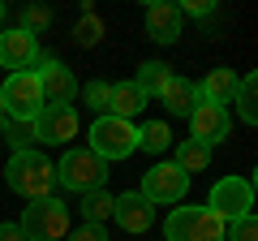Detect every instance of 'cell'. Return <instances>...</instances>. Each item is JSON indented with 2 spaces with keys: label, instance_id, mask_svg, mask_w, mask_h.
Returning a JSON list of instances; mask_svg holds the SVG:
<instances>
[{
  "label": "cell",
  "instance_id": "5bb4252c",
  "mask_svg": "<svg viewBox=\"0 0 258 241\" xmlns=\"http://www.w3.org/2000/svg\"><path fill=\"white\" fill-rule=\"evenodd\" d=\"M147 35L155 43H176L181 39V9L168 5V0H155L147 9Z\"/></svg>",
  "mask_w": 258,
  "mask_h": 241
},
{
  "label": "cell",
  "instance_id": "9a60e30c",
  "mask_svg": "<svg viewBox=\"0 0 258 241\" xmlns=\"http://www.w3.org/2000/svg\"><path fill=\"white\" fill-rule=\"evenodd\" d=\"M237 78H241V74H232V69H211V74L198 82V99H203V103H220V108H228L232 95H237Z\"/></svg>",
  "mask_w": 258,
  "mask_h": 241
},
{
  "label": "cell",
  "instance_id": "44dd1931",
  "mask_svg": "<svg viewBox=\"0 0 258 241\" xmlns=\"http://www.w3.org/2000/svg\"><path fill=\"white\" fill-rule=\"evenodd\" d=\"M138 147L151 151V155H164V151L172 147V130H168L164 120H151V125H142V130H138Z\"/></svg>",
  "mask_w": 258,
  "mask_h": 241
},
{
  "label": "cell",
  "instance_id": "484cf974",
  "mask_svg": "<svg viewBox=\"0 0 258 241\" xmlns=\"http://www.w3.org/2000/svg\"><path fill=\"white\" fill-rule=\"evenodd\" d=\"M47 22H52V13H47L43 5H30V9L22 13V30L35 35V39H39V30H47Z\"/></svg>",
  "mask_w": 258,
  "mask_h": 241
},
{
  "label": "cell",
  "instance_id": "4316f807",
  "mask_svg": "<svg viewBox=\"0 0 258 241\" xmlns=\"http://www.w3.org/2000/svg\"><path fill=\"white\" fill-rule=\"evenodd\" d=\"M228 228H232V241H258V228H254V215H241V220H232Z\"/></svg>",
  "mask_w": 258,
  "mask_h": 241
},
{
  "label": "cell",
  "instance_id": "277c9868",
  "mask_svg": "<svg viewBox=\"0 0 258 241\" xmlns=\"http://www.w3.org/2000/svg\"><path fill=\"white\" fill-rule=\"evenodd\" d=\"M86 151H95L103 164H112V159H129L134 151H138V125H134V120H116V116H95L91 147H86Z\"/></svg>",
  "mask_w": 258,
  "mask_h": 241
},
{
  "label": "cell",
  "instance_id": "7402d4cb",
  "mask_svg": "<svg viewBox=\"0 0 258 241\" xmlns=\"http://www.w3.org/2000/svg\"><path fill=\"white\" fill-rule=\"evenodd\" d=\"M0 142H13V151H26L30 142H35V120L5 116V120H0Z\"/></svg>",
  "mask_w": 258,
  "mask_h": 241
},
{
  "label": "cell",
  "instance_id": "8fae6325",
  "mask_svg": "<svg viewBox=\"0 0 258 241\" xmlns=\"http://www.w3.org/2000/svg\"><path fill=\"white\" fill-rule=\"evenodd\" d=\"M69 138H78V112L74 108H43L35 116V142L60 147Z\"/></svg>",
  "mask_w": 258,
  "mask_h": 241
},
{
  "label": "cell",
  "instance_id": "30bf717a",
  "mask_svg": "<svg viewBox=\"0 0 258 241\" xmlns=\"http://www.w3.org/2000/svg\"><path fill=\"white\" fill-rule=\"evenodd\" d=\"M228 130H232L228 108H220V103H203V99L194 103V112H189V138H194V142L215 147V142L228 138Z\"/></svg>",
  "mask_w": 258,
  "mask_h": 241
},
{
  "label": "cell",
  "instance_id": "83f0119b",
  "mask_svg": "<svg viewBox=\"0 0 258 241\" xmlns=\"http://www.w3.org/2000/svg\"><path fill=\"white\" fill-rule=\"evenodd\" d=\"M69 241H108V232H103V224H82L78 232H69Z\"/></svg>",
  "mask_w": 258,
  "mask_h": 241
},
{
  "label": "cell",
  "instance_id": "9c48e42d",
  "mask_svg": "<svg viewBox=\"0 0 258 241\" xmlns=\"http://www.w3.org/2000/svg\"><path fill=\"white\" fill-rule=\"evenodd\" d=\"M35 74H39V91H43V108H74L78 78L64 61H43V69H35Z\"/></svg>",
  "mask_w": 258,
  "mask_h": 241
},
{
  "label": "cell",
  "instance_id": "e0dca14e",
  "mask_svg": "<svg viewBox=\"0 0 258 241\" xmlns=\"http://www.w3.org/2000/svg\"><path fill=\"white\" fill-rule=\"evenodd\" d=\"M159 99L168 103V112H176V116H189L194 103H198V82H189V78H172V82L164 86V95Z\"/></svg>",
  "mask_w": 258,
  "mask_h": 241
},
{
  "label": "cell",
  "instance_id": "ba28073f",
  "mask_svg": "<svg viewBox=\"0 0 258 241\" xmlns=\"http://www.w3.org/2000/svg\"><path fill=\"white\" fill-rule=\"evenodd\" d=\"M207 207L220 211L228 224L241 220V215H254V181H249V176H224V181H215Z\"/></svg>",
  "mask_w": 258,
  "mask_h": 241
},
{
  "label": "cell",
  "instance_id": "ffe728a7",
  "mask_svg": "<svg viewBox=\"0 0 258 241\" xmlns=\"http://www.w3.org/2000/svg\"><path fill=\"white\" fill-rule=\"evenodd\" d=\"M176 168H181L185 176L189 172H203L207 164H211V147H203V142H194V138H185L181 147H176V159H172Z\"/></svg>",
  "mask_w": 258,
  "mask_h": 241
},
{
  "label": "cell",
  "instance_id": "3957f363",
  "mask_svg": "<svg viewBox=\"0 0 258 241\" xmlns=\"http://www.w3.org/2000/svg\"><path fill=\"white\" fill-rule=\"evenodd\" d=\"M56 186L78 190V194L103 190V186H108V164H103V159L95 155V151L74 147V151H64V155H60V164H56Z\"/></svg>",
  "mask_w": 258,
  "mask_h": 241
},
{
  "label": "cell",
  "instance_id": "7c38bea8",
  "mask_svg": "<svg viewBox=\"0 0 258 241\" xmlns=\"http://www.w3.org/2000/svg\"><path fill=\"white\" fill-rule=\"evenodd\" d=\"M39 39L35 35H26L22 26H13V30H0V65H9L13 74L18 69H30L39 61Z\"/></svg>",
  "mask_w": 258,
  "mask_h": 241
},
{
  "label": "cell",
  "instance_id": "7a4b0ae2",
  "mask_svg": "<svg viewBox=\"0 0 258 241\" xmlns=\"http://www.w3.org/2000/svg\"><path fill=\"white\" fill-rule=\"evenodd\" d=\"M168 241H228V220L211 207H176L164 220Z\"/></svg>",
  "mask_w": 258,
  "mask_h": 241
},
{
  "label": "cell",
  "instance_id": "6da1fadb",
  "mask_svg": "<svg viewBox=\"0 0 258 241\" xmlns=\"http://www.w3.org/2000/svg\"><path fill=\"white\" fill-rule=\"evenodd\" d=\"M5 181L26 203H39V198H52V190H56V164L43 151H30V147L13 151V159L5 164Z\"/></svg>",
  "mask_w": 258,
  "mask_h": 241
},
{
  "label": "cell",
  "instance_id": "f1b7e54d",
  "mask_svg": "<svg viewBox=\"0 0 258 241\" xmlns=\"http://www.w3.org/2000/svg\"><path fill=\"white\" fill-rule=\"evenodd\" d=\"M176 9H181V18H185V13H189V18H207L215 5H207V0H185V5H176Z\"/></svg>",
  "mask_w": 258,
  "mask_h": 241
},
{
  "label": "cell",
  "instance_id": "d6986e66",
  "mask_svg": "<svg viewBox=\"0 0 258 241\" xmlns=\"http://www.w3.org/2000/svg\"><path fill=\"white\" fill-rule=\"evenodd\" d=\"M172 82V69L164 65V61H142L138 65V86H142V95H164V86Z\"/></svg>",
  "mask_w": 258,
  "mask_h": 241
},
{
  "label": "cell",
  "instance_id": "2e32d148",
  "mask_svg": "<svg viewBox=\"0 0 258 241\" xmlns=\"http://www.w3.org/2000/svg\"><path fill=\"white\" fill-rule=\"evenodd\" d=\"M142 108H147V95H142L138 82H116V86H112L108 116H116V120H134Z\"/></svg>",
  "mask_w": 258,
  "mask_h": 241
},
{
  "label": "cell",
  "instance_id": "ac0fdd59",
  "mask_svg": "<svg viewBox=\"0 0 258 241\" xmlns=\"http://www.w3.org/2000/svg\"><path fill=\"white\" fill-rule=\"evenodd\" d=\"M237 112H241V120L245 125H258V78L254 74H241L237 78Z\"/></svg>",
  "mask_w": 258,
  "mask_h": 241
},
{
  "label": "cell",
  "instance_id": "d4e9b609",
  "mask_svg": "<svg viewBox=\"0 0 258 241\" xmlns=\"http://www.w3.org/2000/svg\"><path fill=\"white\" fill-rule=\"evenodd\" d=\"M86 103H91L95 112H103V116H108V99H112V82H99V78H95V82H86Z\"/></svg>",
  "mask_w": 258,
  "mask_h": 241
},
{
  "label": "cell",
  "instance_id": "603a6c76",
  "mask_svg": "<svg viewBox=\"0 0 258 241\" xmlns=\"http://www.w3.org/2000/svg\"><path fill=\"white\" fill-rule=\"evenodd\" d=\"M112 203H116V198H112L108 190H91V194L82 198V215H86V224H103V220H112Z\"/></svg>",
  "mask_w": 258,
  "mask_h": 241
},
{
  "label": "cell",
  "instance_id": "8992f818",
  "mask_svg": "<svg viewBox=\"0 0 258 241\" xmlns=\"http://www.w3.org/2000/svg\"><path fill=\"white\" fill-rule=\"evenodd\" d=\"M0 95H5V116H13V120H35L43 112V91H39L35 69L9 74V82L0 86Z\"/></svg>",
  "mask_w": 258,
  "mask_h": 241
},
{
  "label": "cell",
  "instance_id": "1f68e13d",
  "mask_svg": "<svg viewBox=\"0 0 258 241\" xmlns=\"http://www.w3.org/2000/svg\"><path fill=\"white\" fill-rule=\"evenodd\" d=\"M5 13H9V9H5V5H0V22H5Z\"/></svg>",
  "mask_w": 258,
  "mask_h": 241
},
{
  "label": "cell",
  "instance_id": "f546056e",
  "mask_svg": "<svg viewBox=\"0 0 258 241\" xmlns=\"http://www.w3.org/2000/svg\"><path fill=\"white\" fill-rule=\"evenodd\" d=\"M0 241H26V232L18 224H0Z\"/></svg>",
  "mask_w": 258,
  "mask_h": 241
},
{
  "label": "cell",
  "instance_id": "4fadbf2b",
  "mask_svg": "<svg viewBox=\"0 0 258 241\" xmlns=\"http://www.w3.org/2000/svg\"><path fill=\"white\" fill-rule=\"evenodd\" d=\"M112 220H116L125 232H147L151 224H155V207H151L138 190H129V194H116V203H112Z\"/></svg>",
  "mask_w": 258,
  "mask_h": 241
},
{
  "label": "cell",
  "instance_id": "52a82bcc",
  "mask_svg": "<svg viewBox=\"0 0 258 241\" xmlns=\"http://www.w3.org/2000/svg\"><path fill=\"white\" fill-rule=\"evenodd\" d=\"M185 190H189V176H185L176 164L164 159V164H155V168L142 172V190H138V194L147 198L151 207H168V203H181Z\"/></svg>",
  "mask_w": 258,
  "mask_h": 241
},
{
  "label": "cell",
  "instance_id": "cb8c5ba5",
  "mask_svg": "<svg viewBox=\"0 0 258 241\" xmlns=\"http://www.w3.org/2000/svg\"><path fill=\"white\" fill-rule=\"evenodd\" d=\"M74 39H78V43H82V47H95V43H99V39H103V22L95 18L91 9H86V13H82V22H78V26H74Z\"/></svg>",
  "mask_w": 258,
  "mask_h": 241
},
{
  "label": "cell",
  "instance_id": "4dcf8cb0",
  "mask_svg": "<svg viewBox=\"0 0 258 241\" xmlns=\"http://www.w3.org/2000/svg\"><path fill=\"white\" fill-rule=\"evenodd\" d=\"M0 120H5V95H0Z\"/></svg>",
  "mask_w": 258,
  "mask_h": 241
},
{
  "label": "cell",
  "instance_id": "5b68a950",
  "mask_svg": "<svg viewBox=\"0 0 258 241\" xmlns=\"http://www.w3.org/2000/svg\"><path fill=\"white\" fill-rule=\"evenodd\" d=\"M18 228L26 232V241H64L69 237V211L60 198H39V203H26V215Z\"/></svg>",
  "mask_w": 258,
  "mask_h": 241
}]
</instances>
